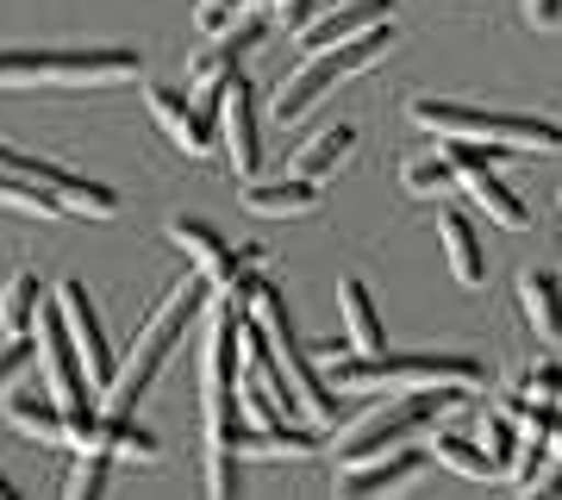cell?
Segmentation results:
<instances>
[{
	"mask_svg": "<svg viewBox=\"0 0 562 500\" xmlns=\"http://www.w3.org/2000/svg\"><path fill=\"white\" fill-rule=\"evenodd\" d=\"M225 438L238 444V457L244 451H257V457H306V451L325 444L313 425H232Z\"/></svg>",
	"mask_w": 562,
	"mask_h": 500,
	"instance_id": "cell-19",
	"label": "cell"
},
{
	"mask_svg": "<svg viewBox=\"0 0 562 500\" xmlns=\"http://www.w3.org/2000/svg\"><path fill=\"white\" fill-rule=\"evenodd\" d=\"M213 100H220V132H213V144L225 151V169L238 181H250L262 169V120H257V88L232 69V76L213 88Z\"/></svg>",
	"mask_w": 562,
	"mask_h": 500,
	"instance_id": "cell-8",
	"label": "cell"
},
{
	"mask_svg": "<svg viewBox=\"0 0 562 500\" xmlns=\"http://www.w3.org/2000/svg\"><path fill=\"white\" fill-rule=\"evenodd\" d=\"M57 313H63V325H69V338H76V351H81V369H88V381L94 388H106L113 381V344H106V325H101V313H94V300H88V281L81 276H69L57 288Z\"/></svg>",
	"mask_w": 562,
	"mask_h": 500,
	"instance_id": "cell-10",
	"label": "cell"
},
{
	"mask_svg": "<svg viewBox=\"0 0 562 500\" xmlns=\"http://www.w3.org/2000/svg\"><path fill=\"white\" fill-rule=\"evenodd\" d=\"M525 395L531 400H562V363H538V369L525 376Z\"/></svg>",
	"mask_w": 562,
	"mask_h": 500,
	"instance_id": "cell-32",
	"label": "cell"
},
{
	"mask_svg": "<svg viewBox=\"0 0 562 500\" xmlns=\"http://www.w3.org/2000/svg\"><path fill=\"white\" fill-rule=\"evenodd\" d=\"M557 20H562V0H525V25H538V32H550Z\"/></svg>",
	"mask_w": 562,
	"mask_h": 500,
	"instance_id": "cell-33",
	"label": "cell"
},
{
	"mask_svg": "<svg viewBox=\"0 0 562 500\" xmlns=\"http://www.w3.org/2000/svg\"><path fill=\"white\" fill-rule=\"evenodd\" d=\"M7 420L20 425L25 438L63 444V400L57 395H13V388H7Z\"/></svg>",
	"mask_w": 562,
	"mask_h": 500,
	"instance_id": "cell-22",
	"label": "cell"
},
{
	"mask_svg": "<svg viewBox=\"0 0 562 500\" xmlns=\"http://www.w3.org/2000/svg\"><path fill=\"white\" fill-rule=\"evenodd\" d=\"M419 469H425V451L394 444V451H375V457H362V463H338V495H394Z\"/></svg>",
	"mask_w": 562,
	"mask_h": 500,
	"instance_id": "cell-13",
	"label": "cell"
},
{
	"mask_svg": "<svg viewBox=\"0 0 562 500\" xmlns=\"http://www.w3.org/2000/svg\"><path fill=\"white\" fill-rule=\"evenodd\" d=\"M0 500H13V476L7 469H0Z\"/></svg>",
	"mask_w": 562,
	"mask_h": 500,
	"instance_id": "cell-35",
	"label": "cell"
},
{
	"mask_svg": "<svg viewBox=\"0 0 562 500\" xmlns=\"http://www.w3.org/2000/svg\"><path fill=\"white\" fill-rule=\"evenodd\" d=\"M238 325L244 313L225 295H213V332H206V363H201L206 438H225L238 425Z\"/></svg>",
	"mask_w": 562,
	"mask_h": 500,
	"instance_id": "cell-7",
	"label": "cell"
},
{
	"mask_svg": "<svg viewBox=\"0 0 562 500\" xmlns=\"http://www.w3.org/2000/svg\"><path fill=\"white\" fill-rule=\"evenodd\" d=\"M244 207H250V213H262V220H281V213H319V181H306V176L257 181V176H250Z\"/></svg>",
	"mask_w": 562,
	"mask_h": 500,
	"instance_id": "cell-18",
	"label": "cell"
},
{
	"mask_svg": "<svg viewBox=\"0 0 562 500\" xmlns=\"http://www.w3.org/2000/svg\"><path fill=\"white\" fill-rule=\"evenodd\" d=\"M244 7H250V0H201V7H194V25L213 38V32H225V25L238 20Z\"/></svg>",
	"mask_w": 562,
	"mask_h": 500,
	"instance_id": "cell-30",
	"label": "cell"
},
{
	"mask_svg": "<svg viewBox=\"0 0 562 500\" xmlns=\"http://www.w3.org/2000/svg\"><path fill=\"white\" fill-rule=\"evenodd\" d=\"M169 244H181V251L194 257V269H201L213 288H232L244 269H257V263H262L257 244H225L206 220H188V213H181V220H169Z\"/></svg>",
	"mask_w": 562,
	"mask_h": 500,
	"instance_id": "cell-9",
	"label": "cell"
},
{
	"mask_svg": "<svg viewBox=\"0 0 562 500\" xmlns=\"http://www.w3.org/2000/svg\"><path fill=\"white\" fill-rule=\"evenodd\" d=\"M438 463H443V469H457V476H501V469L487 463L482 444L457 438V432H438Z\"/></svg>",
	"mask_w": 562,
	"mask_h": 500,
	"instance_id": "cell-27",
	"label": "cell"
},
{
	"mask_svg": "<svg viewBox=\"0 0 562 500\" xmlns=\"http://www.w3.org/2000/svg\"><path fill=\"white\" fill-rule=\"evenodd\" d=\"M144 100H150V113H157V125L169 132V144H176L181 157H206V151H213V120H206L201 107L181 95V88L150 81V88H144Z\"/></svg>",
	"mask_w": 562,
	"mask_h": 500,
	"instance_id": "cell-12",
	"label": "cell"
},
{
	"mask_svg": "<svg viewBox=\"0 0 562 500\" xmlns=\"http://www.w3.org/2000/svg\"><path fill=\"white\" fill-rule=\"evenodd\" d=\"M206 300H213V281L206 276H188L181 288H169V300L150 313V325H144L138 344H132V363L113 369V381H106V407H113V413H138V400L157 388V376L169 369L176 344L188 338V325H194V313H201Z\"/></svg>",
	"mask_w": 562,
	"mask_h": 500,
	"instance_id": "cell-1",
	"label": "cell"
},
{
	"mask_svg": "<svg viewBox=\"0 0 562 500\" xmlns=\"http://www.w3.org/2000/svg\"><path fill=\"white\" fill-rule=\"evenodd\" d=\"M138 76V51L125 44H0V88H32V81H125Z\"/></svg>",
	"mask_w": 562,
	"mask_h": 500,
	"instance_id": "cell-3",
	"label": "cell"
},
{
	"mask_svg": "<svg viewBox=\"0 0 562 500\" xmlns=\"http://www.w3.org/2000/svg\"><path fill=\"white\" fill-rule=\"evenodd\" d=\"M401 188L406 195H450V188H457V169H450V157H413L401 169Z\"/></svg>",
	"mask_w": 562,
	"mask_h": 500,
	"instance_id": "cell-26",
	"label": "cell"
},
{
	"mask_svg": "<svg viewBox=\"0 0 562 500\" xmlns=\"http://www.w3.org/2000/svg\"><path fill=\"white\" fill-rule=\"evenodd\" d=\"M338 307H344V344H350L357 357H375V351H387L382 313H375V300H369L362 276H344V281H338Z\"/></svg>",
	"mask_w": 562,
	"mask_h": 500,
	"instance_id": "cell-17",
	"label": "cell"
},
{
	"mask_svg": "<svg viewBox=\"0 0 562 500\" xmlns=\"http://www.w3.org/2000/svg\"><path fill=\"white\" fill-rule=\"evenodd\" d=\"M475 444L487 451V463H494V469H513V457H519V420H513V413H482Z\"/></svg>",
	"mask_w": 562,
	"mask_h": 500,
	"instance_id": "cell-25",
	"label": "cell"
},
{
	"mask_svg": "<svg viewBox=\"0 0 562 500\" xmlns=\"http://www.w3.org/2000/svg\"><path fill=\"white\" fill-rule=\"evenodd\" d=\"M244 320L262 325V344H269V363H276V381L281 395L294 400V407H306L319 425L338 420V395H331V381L319 376V363H313V351H306L301 338H294V320H288V295H281L276 281H262L250 288V313Z\"/></svg>",
	"mask_w": 562,
	"mask_h": 500,
	"instance_id": "cell-2",
	"label": "cell"
},
{
	"mask_svg": "<svg viewBox=\"0 0 562 500\" xmlns=\"http://www.w3.org/2000/svg\"><path fill=\"white\" fill-rule=\"evenodd\" d=\"M0 213H25V220H57L63 200L50 181L25 176V169H0Z\"/></svg>",
	"mask_w": 562,
	"mask_h": 500,
	"instance_id": "cell-21",
	"label": "cell"
},
{
	"mask_svg": "<svg viewBox=\"0 0 562 500\" xmlns=\"http://www.w3.org/2000/svg\"><path fill=\"white\" fill-rule=\"evenodd\" d=\"M457 400H462L457 381H431V388H413V395L387 400V407H369L357 425H344L338 463H362V457H375V451H394V444H406L413 432H425L438 413H450Z\"/></svg>",
	"mask_w": 562,
	"mask_h": 500,
	"instance_id": "cell-5",
	"label": "cell"
},
{
	"mask_svg": "<svg viewBox=\"0 0 562 500\" xmlns=\"http://www.w3.org/2000/svg\"><path fill=\"white\" fill-rule=\"evenodd\" d=\"M38 363H44V381H50V395L63 407H94V381L81 369V351L69 338V325H63L57 300H50V313L38 320Z\"/></svg>",
	"mask_w": 562,
	"mask_h": 500,
	"instance_id": "cell-11",
	"label": "cell"
},
{
	"mask_svg": "<svg viewBox=\"0 0 562 500\" xmlns=\"http://www.w3.org/2000/svg\"><path fill=\"white\" fill-rule=\"evenodd\" d=\"M25 369H32V344H25V338H7V351H0V395H7V388H13Z\"/></svg>",
	"mask_w": 562,
	"mask_h": 500,
	"instance_id": "cell-31",
	"label": "cell"
},
{
	"mask_svg": "<svg viewBox=\"0 0 562 500\" xmlns=\"http://www.w3.org/2000/svg\"><path fill=\"white\" fill-rule=\"evenodd\" d=\"M238 444L232 438H206V495H238Z\"/></svg>",
	"mask_w": 562,
	"mask_h": 500,
	"instance_id": "cell-28",
	"label": "cell"
},
{
	"mask_svg": "<svg viewBox=\"0 0 562 500\" xmlns=\"http://www.w3.org/2000/svg\"><path fill=\"white\" fill-rule=\"evenodd\" d=\"M413 125L438 138H475V144H513V151H557L562 125L531 113H494V107H462V100H413Z\"/></svg>",
	"mask_w": 562,
	"mask_h": 500,
	"instance_id": "cell-4",
	"label": "cell"
},
{
	"mask_svg": "<svg viewBox=\"0 0 562 500\" xmlns=\"http://www.w3.org/2000/svg\"><path fill=\"white\" fill-rule=\"evenodd\" d=\"M250 44H262V25L257 20H232L225 32H213V44H206L201 57H194V69H188V81H194V95H213L232 69L244 63V51Z\"/></svg>",
	"mask_w": 562,
	"mask_h": 500,
	"instance_id": "cell-14",
	"label": "cell"
},
{
	"mask_svg": "<svg viewBox=\"0 0 562 500\" xmlns=\"http://www.w3.org/2000/svg\"><path fill=\"white\" fill-rule=\"evenodd\" d=\"M38 300H44L38 269H20V276L7 281V295H0V332L7 338H25V325L38 320Z\"/></svg>",
	"mask_w": 562,
	"mask_h": 500,
	"instance_id": "cell-23",
	"label": "cell"
},
{
	"mask_svg": "<svg viewBox=\"0 0 562 500\" xmlns=\"http://www.w3.org/2000/svg\"><path fill=\"white\" fill-rule=\"evenodd\" d=\"M531 488H543V495H562V463H557V469H538V481H531Z\"/></svg>",
	"mask_w": 562,
	"mask_h": 500,
	"instance_id": "cell-34",
	"label": "cell"
},
{
	"mask_svg": "<svg viewBox=\"0 0 562 500\" xmlns=\"http://www.w3.org/2000/svg\"><path fill=\"white\" fill-rule=\"evenodd\" d=\"M438 238H443V257H450V276L475 288V281L487 276V257H482V238H475V225L462 220V213H450V207H443V213H438Z\"/></svg>",
	"mask_w": 562,
	"mask_h": 500,
	"instance_id": "cell-20",
	"label": "cell"
},
{
	"mask_svg": "<svg viewBox=\"0 0 562 500\" xmlns=\"http://www.w3.org/2000/svg\"><path fill=\"white\" fill-rule=\"evenodd\" d=\"M113 481V457L106 451H76V476H69V495L88 500V495H106Z\"/></svg>",
	"mask_w": 562,
	"mask_h": 500,
	"instance_id": "cell-29",
	"label": "cell"
},
{
	"mask_svg": "<svg viewBox=\"0 0 562 500\" xmlns=\"http://www.w3.org/2000/svg\"><path fill=\"white\" fill-rule=\"evenodd\" d=\"M387 44H394V32H387V25H369V32H357V38H344V44L306 51V69H294V76L281 81V95H276V120H281V125L306 120V107H313V100L331 95V88H338L344 76L369 69V63L382 57Z\"/></svg>",
	"mask_w": 562,
	"mask_h": 500,
	"instance_id": "cell-6",
	"label": "cell"
},
{
	"mask_svg": "<svg viewBox=\"0 0 562 500\" xmlns=\"http://www.w3.org/2000/svg\"><path fill=\"white\" fill-rule=\"evenodd\" d=\"M387 20H394V0H344V7H331V13H325V20H306L301 25V51L344 44V38H357V32L387 25Z\"/></svg>",
	"mask_w": 562,
	"mask_h": 500,
	"instance_id": "cell-15",
	"label": "cell"
},
{
	"mask_svg": "<svg viewBox=\"0 0 562 500\" xmlns=\"http://www.w3.org/2000/svg\"><path fill=\"white\" fill-rule=\"evenodd\" d=\"M519 307H525V325L538 332L543 351L562 344V281L550 269H525L519 276Z\"/></svg>",
	"mask_w": 562,
	"mask_h": 500,
	"instance_id": "cell-16",
	"label": "cell"
},
{
	"mask_svg": "<svg viewBox=\"0 0 562 500\" xmlns=\"http://www.w3.org/2000/svg\"><path fill=\"white\" fill-rule=\"evenodd\" d=\"M350 144H357V132H350V125H331V132H319V138H313L301 157H294V176H306V181L331 176V169L350 157Z\"/></svg>",
	"mask_w": 562,
	"mask_h": 500,
	"instance_id": "cell-24",
	"label": "cell"
}]
</instances>
